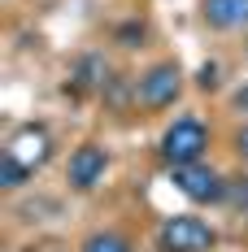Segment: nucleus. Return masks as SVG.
Segmentation results:
<instances>
[{"label": "nucleus", "instance_id": "obj_1", "mask_svg": "<svg viewBox=\"0 0 248 252\" xmlns=\"http://www.w3.org/2000/svg\"><path fill=\"white\" fill-rule=\"evenodd\" d=\"M157 152H161V161H166L170 170L196 165V161H205V152H209V126L200 122V118H192V113H183V118H174V122L161 130Z\"/></svg>", "mask_w": 248, "mask_h": 252}, {"label": "nucleus", "instance_id": "obj_2", "mask_svg": "<svg viewBox=\"0 0 248 252\" xmlns=\"http://www.w3.org/2000/svg\"><path fill=\"white\" fill-rule=\"evenodd\" d=\"M218 230L196 213H174L157 226V248L161 252H213Z\"/></svg>", "mask_w": 248, "mask_h": 252}, {"label": "nucleus", "instance_id": "obj_3", "mask_svg": "<svg viewBox=\"0 0 248 252\" xmlns=\"http://www.w3.org/2000/svg\"><path fill=\"white\" fill-rule=\"evenodd\" d=\"M183 96V70L178 61H157L144 74L135 78V100L144 109H170L174 100Z\"/></svg>", "mask_w": 248, "mask_h": 252}, {"label": "nucleus", "instance_id": "obj_4", "mask_svg": "<svg viewBox=\"0 0 248 252\" xmlns=\"http://www.w3.org/2000/svg\"><path fill=\"white\" fill-rule=\"evenodd\" d=\"M170 178L192 204H222L226 191H231V178H226L222 170H213V165H205V161L178 165V170H170Z\"/></svg>", "mask_w": 248, "mask_h": 252}, {"label": "nucleus", "instance_id": "obj_5", "mask_svg": "<svg viewBox=\"0 0 248 252\" xmlns=\"http://www.w3.org/2000/svg\"><path fill=\"white\" fill-rule=\"evenodd\" d=\"M4 157H13L22 170L39 174V170L52 161V135H48V126H39V122L18 126V130L9 135V144H4Z\"/></svg>", "mask_w": 248, "mask_h": 252}, {"label": "nucleus", "instance_id": "obj_6", "mask_svg": "<svg viewBox=\"0 0 248 252\" xmlns=\"http://www.w3.org/2000/svg\"><path fill=\"white\" fill-rule=\"evenodd\" d=\"M105 174H109V148H100L96 139L78 144L70 152V161H66V183L74 191H96L105 183Z\"/></svg>", "mask_w": 248, "mask_h": 252}, {"label": "nucleus", "instance_id": "obj_7", "mask_svg": "<svg viewBox=\"0 0 248 252\" xmlns=\"http://www.w3.org/2000/svg\"><path fill=\"white\" fill-rule=\"evenodd\" d=\"M200 18L213 31H244L248 26V0H200Z\"/></svg>", "mask_w": 248, "mask_h": 252}, {"label": "nucleus", "instance_id": "obj_8", "mask_svg": "<svg viewBox=\"0 0 248 252\" xmlns=\"http://www.w3.org/2000/svg\"><path fill=\"white\" fill-rule=\"evenodd\" d=\"M78 252H135V248H131V239L122 230H92Z\"/></svg>", "mask_w": 248, "mask_h": 252}, {"label": "nucleus", "instance_id": "obj_9", "mask_svg": "<svg viewBox=\"0 0 248 252\" xmlns=\"http://www.w3.org/2000/svg\"><path fill=\"white\" fill-rule=\"evenodd\" d=\"M105 74H109V65H105V57H83L78 61V70H74V83L83 87V92H92V87H105Z\"/></svg>", "mask_w": 248, "mask_h": 252}, {"label": "nucleus", "instance_id": "obj_10", "mask_svg": "<svg viewBox=\"0 0 248 252\" xmlns=\"http://www.w3.org/2000/svg\"><path fill=\"white\" fill-rule=\"evenodd\" d=\"M31 178H35L31 170H22L13 157H4V152H0V187H4V191H22Z\"/></svg>", "mask_w": 248, "mask_h": 252}, {"label": "nucleus", "instance_id": "obj_11", "mask_svg": "<svg viewBox=\"0 0 248 252\" xmlns=\"http://www.w3.org/2000/svg\"><path fill=\"white\" fill-rule=\"evenodd\" d=\"M235 152L248 161V126H240V130H235Z\"/></svg>", "mask_w": 248, "mask_h": 252}, {"label": "nucleus", "instance_id": "obj_12", "mask_svg": "<svg viewBox=\"0 0 248 252\" xmlns=\"http://www.w3.org/2000/svg\"><path fill=\"white\" fill-rule=\"evenodd\" d=\"M231 100H235V109H244V113H248V87H240V92H235Z\"/></svg>", "mask_w": 248, "mask_h": 252}]
</instances>
